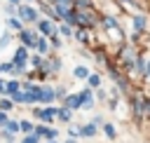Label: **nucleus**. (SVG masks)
<instances>
[{"instance_id": "5", "label": "nucleus", "mask_w": 150, "mask_h": 143, "mask_svg": "<svg viewBox=\"0 0 150 143\" xmlns=\"http://www.w3.org/2000/svg\"><path fill=\"white\" fill-rule=\"evenodd\" d=\"M35 47H38L40 52H45V49H47V42H45L42 38H35Z\"/></svg>"}, {"instance_id": "11", "label": "nucleus", "mask_w": 150, "mask_h": 143, "mask_svg": "<svg viewBox=\"0 0 150 143\" xmlns=\"http://www.w3.org/2000/svg\"><path fill=\"white\" fill-rule=\"evenodd\" d=\"M82 134H87V136H91V134H94V124H87V127L82 129Z\"/></svg>"}, {"instance_id": "25", "label": "nucleus", "mask_w": 150, "mask_h": 143, "mask_svg": "<svg viewBox=\"0 0 150 143\" xmlns=\"http://www.w3.org/2000/svg\"><path fill=\"white\" fill-rule=\"evenodd\" d=\"M49 143H54V141H49Z\"/></svg>"}, {"instance_id": "14", "label": "nucleus", "mask_w": 150, "mask_h": 143, "mask_svg": "<svg viewBox=\"0 0 150 143\" xmlns=\"http://www.w3.org/2000/svg\"><path fill=\"white\" fill-rule=\"evenodd\" d=\"M9 26H12V28H21V23H19L16 19H9Z\"/></svg>"}, {"instance_id": "19", "label": "nucleus", "mask_w": 150, "mask_h": 143, "mask_svg": "<svg viewBox=\"0 0 150 143\" xmlns=\"http://www.w3.org/2000/svg\"><path fill=\"white\" fill-rule=\"evenodd\" d=\"M7 42H9V35H2V38H0V47H2V45H7Z\"/></svg>"}, {"instance_id": "20", "label": "nucleus", "mask_w": 150, "mask_h": 143, "mask_svg": "<svg viewBox=\"0 0 150 143\" xmlns=\"http://www.w3.org/2000/svg\"><path fill=\"white\" fill-rule=\"evenodd\" d=\"M5 122H7V117H5V113H0V127H2Z\"/></svg>"}, {"instance_id": "21", "label": "nucleus", "mask_w": 150, "mask_h": 143, "mask_svg": "<svg viewBox=\"0 0 150 143\" xmlns=\"http://www.w3.org/2000/svg\"><path fill=\"white\" fill-rule=\"evenodd\" d=\"M0 91H5V82L2 80H0Z\"/></svg>"}, {"instance_id": "4", "label": "nucleus", "mask_w": 150, "mask_h": 143, "mask_svg": "<svg viewBox=\"0 0 150 143\" xmlns=\"http://www.w3.org/2000/svg\"><path fill=\"white\" fill-rule=\"evenodd\" d=\"M54 96H56V94H54V91H52V89H42V91H40V96H38V98H42V101H52V98H54Z\"/></svg>"}, {"instance_id": "1", "label": "nucleus", "mask_w": 150, "mask_h": 143, "mask_svg": "<svg viewBox=\"0 0 150 143\" xmlns=\"http://www.w3.org/2000/svg\"><path fill=\"white\" fill-rule=\"evenodd\" d=\"M19 16L26 19V21H35V12L30 7H19Z\"/></svg>"}, {"instance_id": "8", "label": "nucleus", "mask_w": 150, "mask_h": 143, "mask_svg": "<svg viewBox=\"0 0 150 143\" xmlns=\"http://www.w3.org/2000/svg\"><path fill=\"white\" fill-rule=\"evenodd\" d=\"M134 26H136V28H143V26H145V19H143V16H136V19H134Z\"/></svg>"}, {"instance_id": "17", "label": "nucleus", "mask_w": 150, "mask_h": 143, "mask_svg": "<svg viewBox=\"0 0 150 143\" xmlns=\"http://www.w3.org/2000/svg\"><path fill=\"white\" fill-rule=\"evenodd\" d=\"M5 70H12V66L9 63H0V73H5Z\"/></svg>"}, {"instance_id": "15", "label": "nucleus", "mask_w": 150, "mask_h": 143, "mask_svg": "<svg viewBox=\"0 0 150 143\" xmlns=\"http://www.w3.org/2000/svg\"><path fill=\"white\" fill-rule=\"evenodd\" d=\"M105 26H108V28H117V23H115L112 19H105Z\"/></svg>"}, {"instance_id": "18", "label": "nucleus", "mask_w": 150, "mask_h": 143, "mask_svg": "<svg viewBox=\"0 0 150 143\" xmlns=\"http://www.w3.org/2000/svg\"><path fill=\"white\" fill-rule=\"evenodd\" d=\"M105 134H108V136H115V129H112V127L108 124V127H105Z\"/></svg>"}, {"instance_id": "22", "label": "nucleus", "mask_w": 150, "mask_h": 143, "mask_svg": "<svg viewBox=\"0 0 150 143\" xmlns=\"http://www.w3.org/2000/svg\"><path fill=\"white\" fill-rule=\"evenodd\" d=\"M9 2H19V0H9Z\"/></svg>"}, {"instance_id": "6", "label": "nucleus", "mask_w": 150, "mask_h": 143, "mask_svg": "<svg viewBox=\"0 0 150 143\" xmlns=\"http://www.w3.org/2000/svg\"><path fill=\"white\" fill-rule=\"evenodd\" d=\"M21 38H23V42H28V45H35V38H33L30 33H21Z\"/></svg>"}, {"instance_id": "7", "label": "nucleus", "mask_w": 150, "mask_h": 143, "mask_svg": "<svg viewBox=\"0 0 150 143\" xmlns=\"http://www.w3.org/2000/svg\"><path fill=\"white\" fill-rule=\"evenodd\" d=\"M5 84H7V87H5V89H7V91H9V94H14V91H16V89H19V84H16V82H5Z\"/></svg>"}, {"instance_id": "13", "label": "nucleus", "mask_w": 150, "mask_h": 143, "mask_svg": "<svg viewBox=\"0 0 150 143\" xmlns=\"http://www.w3.org/2000/svg\"><path fill=\"white\" fill-rule=\"evenodd\" d=\"M23 143H38V136H26Z\"/></svg>"}, {"instance_id": "9", "label": "nucleus", "mask_w": 150, "mask_h": 143, "mask_svg": "<svg viewBox=\"0 0 150 143\" xmlns=\"http://www.w3.org/2000/svg\"><path fill=\"white\" fill-rule=\"evenodd\" d=\"M75 77H87V68H77L75 70Z\"/></svg>"}, {"instance_id": "16", "label": "nucleus", "mask_w": 150, "mask_h": 143, "mask_svg": "<svg viewBox=\"0 0 150 143\" xmlns=\"http://www.w3.org/2000/svg\"><path fill=\"white\" fill-rule=\"evenodd\" d=\"M33 66H35V68H40V66H42V59H40V56H35V59H33Z\"/></svg>"}, {"instance_id": "23", "label": "nucleus", "mask_w": 150, "mask_h": 143, "mask_svg": "<svg viewBox=\"0 0 150 143\" xmlns=\"http://www.w3.org/2000/svg\"><path fill=\"white\" fill-rule=\"evenodd\" d=\"M59 2H68V0H59Z\"/></svg>"}, {"instance_id": "24", "label": "nucleus", "mask_w": 150, "mask_h": 143, "mask_svg": "<svg viewBox=\"0 0 150 143\" xmlns=\"http://www.w3.org/2000/svg\"><path fill=\"white\" fill-rule=\"evenodd\" d=\"M68 143H75V141H68Z\"/></svg>"}, {"instance_id": "10", "label": "nucleus", "mask_w": 150, "mask_h": 143, "mask_svg": "<svg viewBox=\"0 0 150 143\" xmlns=\"http://www.w3.org/2000/svg\"><path fill=\"white\" fill-rule=\"evenodd\" d=\"M5 124H7V129H9V131H16V129H19V124H16V122H9V120H7Z\"/></svg>"}, {"instance_id": "2", "label": "nucleus", "mask_w": 150, "mask_h": 143, "mask_svg": "<svg viewBox=\"0 0 150 143\" xmlns=\"http://www.w3.org/2000/svg\"><path fill=\"white\" fill-rule=\"evenodd\" d=\"M80 101H82V96H80V94H77V96H68V98H66L68 108H77V105H80Z\"/></svg>"}, {"instance_id": "3", "label": "nucleus", "mask_w": 150, "mask_h": 143, "mask_svg": "<svg viewBox=\"0 0 150 143\" xmlns=\"http://www.w3.org/2000/svg\"><path fill=\"white\" fill-rule=\"evenodd\" d=\"M40 30H42L45 35H49V33H54V26H52L49 21H40Z\"/></svg>"}, {"instance_id": "12", "label": "nucleus", "mask_w": 150, "mask_h": 143, "mask_svg": "<svg viewBox=\"0 0 150 143\" xmlns=\"http://www.w3.org/2000/svg\"><path fill=\"white\" fill-rule=\"evenodd\" d=\"M87 77H89V84H91V87L98 84V77H96V75H87Z\"/></svg>"}]
</instances>
